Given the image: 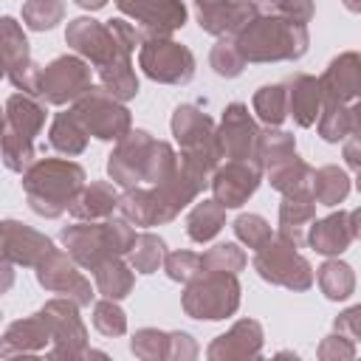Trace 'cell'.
<instances>
[{
  "instance_id": "cell-22",
  "label": "cell",
  "mask_w": 361,
  "mask_h": 361,
  "mask_svg": "<svg viewBox=\"0 0 361 361\" xmlns=\"http://www.w3.org/2000/svg\"><path fill=\"white\" fill-rule=\"evenodd\" d=\"M319 82L324 99L344 104L355 102L361 96V51H341L338 56H333Z\"/></svg>"
},
{
  "instance_id": "cell-46",
  "label": "cell",
  "mask_w": 361,
  "mask_h": 361,
  "mask_svg": "<svg viewBox=\"0 0 361 361\" xmlns=\"http://www.w3.org/2000/svg\"><path fill=\"white\" fill-rule=\"evenodd\" d=\"M248 257L237 243H217L203 254V271H226L240 274L245 268Z\"/></svg>"
},
{
  "instance_id": "cell-33",
  "label": "cell",
  "mask_w": 361,
  "mask_h": 361,
  "mask_svg": "<svg viewBox=\"0 0 361 361\" xmlns=\"http://www.w3.org/2000/svg\"><path fill=\"white\" fill-rule=\"evenodd\" d=\"M316 282L322 288V293L330 302H344L353 296L355 290V271L353 265H347L338 257H327L319 268H316Z\"/></svg>"
},
{
  "instance_id": "cell-37",
  "label": "cell",
  "mask_w": 361,
  "mask_h": 361,
  "mask_svg": "<svg viewBox=\"0 0 361 361\" xmlns=\"http://www.w3.org/2000/svg\"><path fill=\"white\" fill-rule=\"evenodd\" d=\"M96 73H99V85L107 87V90H110L116 99H121V102L135 99L138 90H141L138 73H135L130 56H127V59H118V62H110L107 68H102V71H96Z\"/></svg>"
},
{
  "instance_id": "cell-38",
  "label": "cell",
  "mask_w": 361,
  "mask_h": 361,
  "mask_svg": "<svg viewBox=\"0 0 361 361\" xmlns=\"http://www.w3.org/2000/svg\"><path fill=\"white\" fill-rule=\"evenodd\" d=\"M316 130H319V138L327 141V144L344 141L353 133V113H350V107L344 102L324 99L322 113H319V121H316Z\"/></svg>"
},
{
  "instance_id": "cell-20",
  "label": "cell",
  "mask_w": 361,
  "mask_h": 361,
  "mask_svg": "<svg viewBox=\"0 0 361 361\" xmlns=\"http://www.w3.org/2000/svg\"><path fill=\"white\" fill-rule=\"evenodd\" d=\"M265 344V330L257 319H240L226 333H220L209 347L206 355L212 361H237V358H259Z\"/></svg>"
},
{
  "instance_id": "cell-58",
  "label": "cell",
  "mask_w": 361,
  "mask_h": 361,
  "mask_svg": "<svg viewBox=\"0 0 361 361\" xmlns=\"http://www.w3.org/2000/svg\"><path fill=\"white\" fill-rule=\"evenodd\" d=\"M355 189L361 192V169H355Z\"/></svg>"
},
{
  "instance_id": "cell-39",
  "label": "cell",
  "mask_w": 361,
  "mask_h": 361,
  "mask_svg": "<svg viewBox=\"0 0 361 361\" xmlns=\"http://www.w3.org/2000/svg\"><path fill=\"white\" fill-rule=\"evenodd\" d=\"M296 152V138L293 133L282 130V127H265L259 133V147H257V161L262 164V169L285 161L288 155Z\"/></svg>"
},
{
  "instance_id": "cell-28",
  "label": "cell",
  "mask_w": 361,
  "mask_h": 361,
  "mask_svg": "<svg viewBox=\"0 0 361 361\" xmlns=\"http://www.w3.org/2000/svg\"><path fill=\"white\" fill-rule=\"evenodd\" d=\"M87 138L90 133L85 130V124L79 121V116L73 110H65V113H56L51 127H48V144L62 152V155H82L87 149Z\"/></svg>"
},
{
  "instance_id": "cell-25",
  "label": "cell",
  "mask_w": 361,
  "mask_h": 361,
  "mask_svg": "<svg viewBox=\"0 0 361 361\" xmlns=\"http://www.w3.org/2000/svg\"><path fill=\"white\" fill-rule=\"evenodd\" d=\"M353 228H350V212H330L327 217H319L310 223L307 243L316 254L322 257H338L350 248L353 243Z\"/></svg>"
},
{
  "instance_id": "cell-51",
  "label": "cell",
  "mask_w": 361,
  "mask_h": 361,
  "mask_svg": "<svg viewBox=\"0 0 361 361\" xmlns=\"http://www.w3.org/2000/svg\"><path fill=\"white\" fill-rule=\"evenodd\" d=\"M333 330L350 336L353 341H361V302L353 305V307H347V310H341L333 319Z\"/></svg>"
},
{
  "instance_id": "cell-53",
  "label": "cell",
  "mask_w": 361,
  "mask_h": 361,
  "mask_svg": "<svg viewBox=\"0 0 361 361\" xmlns=\"http://www.w3.org/2000/svg\"><path fill=\"white\" fill-rule=\"evenodd\" d=\"M350 228H353V237L361 240V206L350 212Z\"/></svg>"
},
{
  "instance_id": "cell-57",
  "label": "cell",
  "mask_w": 361,
  "mask_h": 361,
  "mask_svg": "<svg viewBox=\"0 0 361 361\" xmlns=\"http://www.w3.org/2000/svg\"><path fill=\"white\" fill-rule=\"evenodd\" d=\"M341 3H344V8H347V11L361 14V0H341Z\"/></svg>"
},
{
  "instance_id": "cell-36",
  "label": "cell",
  "mask_w": 361,
  "mask_h": 361,
  "mask_svg": "<svg viewBox=\"0 0 361 361\" xmlns=\"http://www.w3.org/2000/svg\"><path fill=\"white\" fill-rule=\"evenodd\" d=\"M166 243L161 234H152V231H141L127 254V262L135 268V274H155L158 268H164V259H166Z\"/></svg>"
},
{
  "instance_id": "cell-8",
  "label": "cell",
  "mask_w": 361,
  "mask_h": 361,
  "mask_svg": "<svg viewBox=\"0 0 361 361\" xmlns=\"http://www.w3.org/2000/svg\"><path fill=\"white\" fill-rule=\"evenodd\" d=\"M71 110L99 141H118L133 130V113L127 110V104L102 85H90V90L79 96Z\"/></svg>"
},
{
  "instance_id": "cell-11",
  "label": "cell",
  "mask_w": 361,
  "mask_h": 361,
  "mask_svg": "<svg viewBox=\"0 0 361 361\" xmlns=\"http://www.w3.org/2000/svg\"><path fill=\"white\" fill-rule=\"evenodd\" d=\"M90 85H93L90 62L82 59L79 54H62V56L51 59L48 65H42L37 96L45 104L65 107V104H73L79 96H85L90 90Z\"/></svg>"
},
{
  "instance_id": "cell-17",
  "label": "cell",
  "mask_w": 361,
  "mask_h": 361,
  "mask_svg": "<svg viewBox=\"0 0 361 361\" xmlns=\"http://www.w3.org/2000/svg\"><path fill=\"white\" fill-rule=\"evenodd\" d=\"M262 175L265 169L259 161H226L212 175V197L220 200L226 209H240L259 189Z\"/></svg>"
},
{
  "instance_id": "cell-56",
  "label": "cell",
  "mask_w": 361,
  "mask_h": 361,
  "mask_svg": "<svg viewBox=\"0 0 361 361\" xmlns=\"http://www.w3.org/2000/svg\"><path fill=\"white\" fill-rule=\"evenodd\" d=\"M14 262H8V259H3V274H6V282H3V290H8L11 288V279H14Z\"/></svg>"
},
{
  "instance_id": "cell-5",
  "label": "cell",
  "mask_w": 361,
  "mask_h": 361,
  "mask_svg": "<svg viewBox=\"0 0 361 361\" xmlns=\"http://www.w3.org/2000/svg\"><path fill=\"white\" fill-rule=\"evenodd\" d=\"M169 127H172V135H175V141L180 147V158L189 166H195L197 172L212 178L214 169L223 161V149H220L214 118L206 110H200L197 104L183 102V104H178L172 110Z\"/></svg>"
},
{
  "instance_id": "cell-24",
  "label": "cell",
  "mask_w": 361,
  "mask_h": 361,
  "mask_svg": "<svg viewBox=\"0 0 361 361\" xmlns=\"http://www.w3.org/2000/svg\"><path fill=\"white\" fill-rule=\"evenodd\" d=\"M313 220H316V197H313V189H299V192L282 195V203H279V231L276 234L293 240L302 248L307 243L305 228Z\"/></svg>"
},
{
  "instance_id": "cell-6",
  "label": "cell",
  "mask_w": 361,
  "mask_h": 361,
  "mask_svg": "<svg viewBox=\"0 0 361 361\" xmlns=\"http://www.w3.org/2000/svg\"><path fill=\"white\" fill-rule=\"evenodd\" d=\"M243 299V288L237 274L226 271H203L192 282H186L180 293V307L189 319L197 322H220L237 313Z\"/></svg>"
},
{
  "instance_id": "cell-59",
  "label": "cell",
  "mask_w": 361,
  "mask_h": 361,
  "mask_svg": "<svg viewBox=\"0 0 361 361\" xmlns=\"http://www.w3.org/2000/svg\"><path fill=\"white\" fill-rule=\"evenodd\" d=\"M195 3H197V6H200V3H209V0H195Z\"/></svg>"
},
{
  "instance_id": "cell-45",
  "label": "cell",
  "mask_w": 361,
  "mask_h": 361,
  "mask_svg": "<svg viewBox=\"0 0 361 361\" xmlns=\"http://www.w3.org/2000/svg\"><path fill=\"white\" fill-rule=\"evenodd\" d=\"M231 228H234V237L243 243V245H248V248H262L271 237H274V231H271V223L262 217V214H254V212H243L234 223H231Z\"/></svg>"
},
{
  "instance_id": "cell-29",
  "label": "cell",
  "mask_w": 361,
  "mask_h": 361,
  "mask_svg": "<svg viewBox=\"0 0 361 361\" xmlns=\"http://www.w3.org/2000/svg\"><path fill=\"white\" fill-rule=\"evenodd\" d=\"M116 214H121L124 220H130L133 226H141V228L164 226L158 197H155L152 189H144V186L124 189L121 197H118V212H116Z\"/></svg>"
},
{
  "instance_id": "cell-48",
  "label": "cell",
  "mask_w": 361,
  "mask_h": 361,
  "mask_svg": "<svg viewBox=\"0 0 361 361\" xmlns=\"http://www.w3.org/2000/svg\"><path fill=\"white\" fill-rule=\"evenodd\" d=\"M257 6L259 14H271V17H285L293 23H310L316 14V3L313 0H251Z\"/></svg>"
},
{
  "instance_id": "cell-1",
  "label": "cell",
  "mask_w": 361,
  "mask_h": 361,
  "mask_svg": "<svg viewBox=\"0 0 361 361\" xmlns=\"http://www.w3.org/2000/svg\"><path fill=\"white\" fill-rule=\"evenodd\" d=\"M87 183L85 169L71 158H37L23 172V192L28 209L45 220L71 212V203Z\"/></svg>"
},
{
  "instance_id": "cell-44",
  "label": "cell",
  "mask_w": 361,
  "mask_h": 361,
  "mask_svg": "<svg viewBox=\"0 0 361 361\" xmlns=\"http://www.w3.org/2000/svg\"><path fill=\"white\" fill-rule=\"evenodd\" d=\"M93 327L107 338H118L127 333V313L121 310L118 299L102 296L99 302H93Z\"/></svg>"
},
{
  "instance_id": "cell-30",
  "label": "cell",
  "mask_w": 361,
  "mask_h": 361,
  "mask_svg": "<svg viewBox=\"0 0 361 361\" xmlns=\"http://www.w3.org/2000/svg\"><path fill=\"white\" fill-rule=\"evenodd\" d=\"M93 282H96V290L107 299H124L133 293V285H135V268L130 262H124L121 257H110L104 259L102 265L93 268Z\"/></svg>"
},
{
  "instance_id": "cell-32",
  "label": "cell",
  "mask_w": 361,
  "mask_h": 361,
  "mask_svg": "<svg viewBox=\"0 0 361 361\" xmlns=\"http://www.w3.org/2000/svg\"><path fill=\"white\" fill-rule=\"evenodd\" d=\"M226 226V206L220 200H200L186 214V234L195 243H209Z\"/></svg>"
},
{
  "instance_id": "cell-54",
  "label": "cell",
  "mask_w": 361,
  "mask_h": 361,
  "mask_svg": "<svg viewBox=\"0 0 361 361\" xmlns=\"http://www.w3.org/2000/svg\"><path fill=\"white\" fill-rule=\"evenodd\" d=\"M79 8H85V11H99V8H104L107 6V0H73Z\"/></svg>"
},
{
  "instance_id": "cell-4",
  "label": "cell",
  "mask_w": 361,
  "mask_h": 361,
  "mask_svg": "<svg viewBox=\"0 0 361 361\" xmlns=\"http://www.w3.org/2000/svg\"><path fill=\"white\" fill-rule=\"evenodd\" d=\"M135 228L130 220L107 217V220H76L71 226H62L59 243L62 248L87 271L102 265L110 257H124L130 254L135 243Z\"/></svg>"
},
{
  "instance_id": "cell-34",
  "label": "cell",
  "mask_w": 361,
  "mask_h": 361,
  "mask_svg": "<svg viewBox=\"0 0 361 361\" xmlns=\"http://www.w3.org/2000/svg\"><path fill=\"white\" fill-rule=\"evenodd\" d=\"M310 189H313L316 203L333 209V206L347 200V195H350V175L341 166H336V164H324V166L316 169Z\"/></svg>"
},
{
  "instance_id": "cell-10",
  "label": "cell",
  "mask_w": 361,
  "mask_h": 361,
  "mask_svg": "<svg viewBox=\"0 0 361 361\" xmlns=\"http://www.w3.org/2000/svg\"><path fill=\"white\" fill-rule=\"evenodd\" d=\"M138 68L158 85H189L197 62L183 42L172 37H155L138 45Z\"/></svg>"
},
{
  "instance_id": "cell-50",
  "label": "cell",
  "mask_w": 361,
  "mask_h": 361,
  "mask_svg": "<svg viewBox=\"0 0 361 361\" xmlns=\"http://www.w3.org/2000/svg\"><path fill=\"white\" fill-rule=\"evenodd\" d=\"M197 358V341L186 330H169V361Z\"/></svg>"
},
{
  "instance_id": "cell-26",
  "label": "cell",
  "mask_w": 361,
  "mask_h": 361,
  "mask_svg": "<svg viewBox=\"0 0 361 361\" xmlns=\"http://www.w3.org/2000/svg\"><path fill=\"white\" fill-rule=\"evenodd\" d=\"M45 118H48V110H45V102L39 96H31V93H11L6 99V113H3V124L28 135V138H37L45 127Z\"/></svg>"
},
{
  "instance_id": "cell-18",
  "label": "cell",
  "mask_w": 361,
  "mask_h": 361,
  "mask_svg": "<svg viewBox=\"0 0 361 361\" xmlns=\"http://www.w3.org/2000/svg\"><path fill=\"white\" fill-rule=\"evenodd\" d=\"M54 240L20 220H3V259L20 268H37L51 251Z\"/></svg>"
},
{
  "instance_id": "cell-35",
  "label": "cell",
  "mask_w": 361,
  "mask_h": 361,
  "mask_svg": "<svg viewBox=\"0 0 361 361\" xmlns=\"http://www.w3.org/2000/svg\"><path fill=\"white\" fill-rule=\"evenodd\" d=\"M251 107L257 113V118L265 127H282V121L288 118V90L285 82H274V85H262L254 99Z\"/></svg>"
},
{
  "instance_id": "cell-47",
  "label": "cell",
  "mask_w": 361,
  "mask_h": 361,
  "mask_svg": "<svg viewBox=\"0 0 361 361\" xmlns=\"http://www.w3.org/2000/svg\"><path fill=\"white\" fill-rule=\"evenodd\" d=\"M164 271L172 282H192L195 276L203 274V254L197 251H186V248H178V251H169L166 259H164Z\"/></svg>"
},
{
  "instance_id": "cell-27",
  "label": "cell",
  "mask_w": 361,
  "mask_h": 361,
  "mask_svg": "<svg viewBox=\"0 0 361 361\" xmlns=\"http://www.w3.org/2000/svg\"><path fill=\"white\" fill-rule=\"evenodd\" d=\"M118 192L110 180H90L82 186L76 200L71 203V214L76 220H107L118 212Z\"/></svg>"
},
{
  "instance_id": "cell-41",
  "label": "cell",
  "mask_w": 361,
  "mask_h": 361,
  "mask_svg": "<svg viewBox=\"0 0 361 361\" xmlns=\"http://www.w3.org/2000/svg\"><path fill=\"white\" fill-rule=\"evenodd\" d=\"M37 161V149H34V138L11 130L3 124V164L11 172H25L31 164Z\"/></svg>"
},
{
  "instance_id": "cell-55",
  "label": "cell",
  "mask_w": 361,
  "mask_h": 361,
  "mask_svg": "<svg viewBox=\"0 0 361 361\" xmlns=\"http://www.w3.org/2000/svg\"><path fill=\"white\" fill-rule=\"evenodd\" d=\"M350 113H353V130H361V96L353 102Z\"/></svg>"
},
{
  "instance_id": "cell-3",
  "label": "cell",
  "mask_w": 361,
  "mask_h": 361,
  "mask_svg": "<svg viewBox=\"0 0 361 361\" xmlns=\"http://www.w3.org/2000/svg\"><path fill=\"white\" fill-rule=\"evenodd\" d=\"M234 39L245 62H254V65L296 62L310 48V34L305 23H293L271 14H257Z\"/></svg>"
},
{
  "instance_id": "cell-43",
  "label": "cell",
  "mask_w": 361,
  "mask_h": 361,
  "mask_svg": "<svg viewBox=\"0 0 361 361\" xmlns=\"http://www.w3.org/2000/svg\"><path fill=\"white\" fill-rule=\"evenodd\" d=\"M65 20V0H25L23 23L31 31H51Z\"/></svg>"
},
{
  "instance_id": "cell-42",
  "label": "cell",
  "mask_w": 361,
  "mask_h": 361,
  "mask_svg": "<svg viewBox=\"0 0 361 361\" xmlns=\"http://www.w3.org/2000/svg\"><path fill=\"white\" fill-rule=\"evenodd\" d=\"M130 353L141 361H169V330L141 327L130 338Z\"/></svg>"
},
{
  "instance_id": "cell-7",
  "label": "cell",
  "mask_w": 361,
  "mask_h": 361,
  "mask_svg": "<svg viewBox=\"0 0 361 361\" xmlns=\"http://www.w3.org/2000/svg\"><path fill=\"white\" fill-rule=\"evenodd\" d=\"M254 271L259 274V279L296 293L307 290L316 279V271L307 257H302L299 245L282 234H274L262 248L254 251Z\"/></svg>"
},
{
  "instance_id": "cell-9",
  "label": "cell",
  "mask_w": 361,
  "mask_h": 361,
  "mask_svg": "<svg viewBox=\"0 0 361 361\" xmlns=\"http://www.w3.org/2000/svg\"><path fill=\"white\" fill-rule=\"evenodd\" d=\"M39 316L45 319L51 330V347L45 350L48 358H65L79 361L87 358V327L79 316V305L68 296H54L39 307Z\"/></svg>"
},
{
  "instance_id": "cell-21",
  "label": "cell",
  "mask_w": 361,
  "mask_h": 361,
  "mask_svg": "<svg viewBox=\"0 0 361 361\" xmlns=\"http://www.w3.org/2000/svg\"><path fill=\"white\" fill-rule=\"evenodd\" d=\"M51 330L45 324V319L39 316V310L34 316L17 319L3 330L0 338V358L3 361H14V358H25V355H37L42 350L51 347Z\"/></svg>"
},
{
  "instance_id": "cell-14",
  "label": "cell",
  "mask_w": 361,
  "mask_h": 361,
  "mask_svg": "<svg viewBox=\"0 0 361 361\" xmlns=\"http://www.w3.org/2000/svg\"><path fill=\"white\" fill-rule=\"evenodd\" d=\"M79 262L65 251V248H54L37 268V282L39 288L51 290V293H59V296H68L73 299L79 307H87L93 302V285L85 274H79Z\"/></svg>"
},
{
  "instance_id": "cell-23",
  "label": "cell",
  "mask_w": 361,
  "mask_h": 361,
  "mask_svg": "<svg viewBox=\"0 0 361 361\" xmlns=\"http://www.w3.org/2000/svg\"><path fill=\"white\" fill-rule=\"evenodd\" d=\"M285 90H288V116L293 118V124L313 127L319 121V113L324 104L322 82L316 76L299 71L285 79Z\"/></svg>"
},
{
  "instance_id": "cell-49",
  "label": "cell",
  "mask_w": 361,
  "mask_h": 361,
  "mask_svg": "<svg viewBox=\"0 0 361 361\" xmlns=\"http://www.w3.org/2000/svg\"><path fill=\"white\" fill-rule=\"evenodd\" d=\"M316 355H319L322 361H350V358H355V341H353L350 336L333 330L330 336H324V338L319 341Z\"/></svg>"
},
{
  "instance_id": "cell-13",
  "label": "cell",
  "mask_w": 361,
  "mask_h": 361,
  "mask_svg": "<svg viewBox=\"0 0 361 361\" xmlns=\"http://www.w3.org/2000/svg\"><path fill=\"white\" fill-rule=\"evenodd\" d=\"M155 135L149 130H130L124 138L116 141L113 152L107 155V175L116 186L121 189H133V186H141L144 178H147V161H149V152L155 147Z\"/></svg>"
},
{
  "instance_id": "cell-16",
  "label": "cell",
  "mask_w": 361,
  "mask_h": 361,
  "mask_svg": "<svg viewBox=\"0 0 361 361\" xmlns=\"http://www.w3.org/2000/svg\"><path fill=\"white\" fill-rule=\"evenodd\" d=\"M259 133L262 127L257 118L248 113V104L231 102L226 104L220 124H217V138L226 161H257V147H259Z\"/></svg>"
},
{
  "instance_id": "cell-19",
  "label": "cell",
  "mask_w": 361,
  "mask_h": 361,
  "mask_svg": "<svg viewBox=\"0 0 361 361\" xmlns=\"http://www.w3.org/2000/svg\"><path fill=\"white\" fill-rule=\"evenodd\" d=\"M257 14L259 11L251 0H209L197 6L195 17L200 31L220 39V37H237Z\"/></svg>"
},
{
  "instance_id": "cell-15",
  "label": "cell",
  "mask_w": 361,
  "mask_h": 361,
  "mask_svg": "<svg viewBox=\"0 0 361 361\" xmlns=\"http://www.w3.org/2000/svg\"><path fill=\"white\" fill-rule=\"evenodd\" d=\"M116 8L135 23L144 39L172 37L178 28L186 25V6L183 0H113Z\"/></svg>"
},
{
  "instance_id": "cell-2",
  "label": "cell",
  "mask_w": 361,
  "mask_h": 361,
  "mask_svg": "<svg viewBox=\"0 0 361 361\" xmlns=\"http://www.w3.org/2000/svg\"><path fill=\"white\" fill-rule=\"evenodd\" d=\"M65 42L73 54L102 71L110 62L133 56L135 45H141L144 37L135 23H127L124 17H113L107 23H99L93 17H73L65 28Z\"/></svg>"
},
{
  "instance_id": "cell-12",
  "label": "cell",
  "mask_w": 361,
  "mask_h": 361,
  "mask_svg": "<svg viewBox=\"0 0 361 361\" xmlns=\"http://www.w3.org/2000/svg\"><path fill=\"white\" fill-rule=\"evenodd\" d=\"M0 45H3V73H6V79L17 90L37 96L39 93L42 65H37L31 59L28 37H25L23 25L14 17H3L0 20Z\"/></svg>"
},
{
  "instance_id": "cell-40",
  "label": "cell",
  "mask_w": 361,
  "mask_h": 361,
  "mask_svg": "<svg viewBox=\"0 0 361 361\" xmlns=\"http://www.w3.org/2000/svg\"><path fill=\"white\" fill-rule=\"evenodd\" d=\"M245 56L243 51L237 48V39L234 37H220L212 51H209V68L220 76V79H237L243 71H245Z\"/></svg>"
},
{
  "instance_id": "cell-52",
  "label": "cell",
  "mask_w": 361,
  "mask_h": 361,
  "mask_svg": "<svg viewBox=\"0 0 361 361\" xmlns=\"http://www.w3.org/2000/svg\"><path fill=\"white\" fill-rule=\"evenodd\" d=\"M341 158L350 169H361V130H353L347 138H344V147H341Z\"/></svg>"
},
{
  "instance_id": "cell-31",
  "label": "cell",
  "mask_w": 361,
  "mask_h": 361,
  "mask_svg": "<svg viewBox=\"0 0 361 361\" xmlns=\"http://www.w3.org/2000/svg\"><path fill=\"white\" fill-rule=\"evenodd\" d=\"M313 175H316V169H313L305 158H299L296 152L288 155L285 161H279V164H274V166L265 169V178H268V183H271V189H276L279 195L299 192V189H310V186H313Z\"/></svg>"
}]
</instances>
